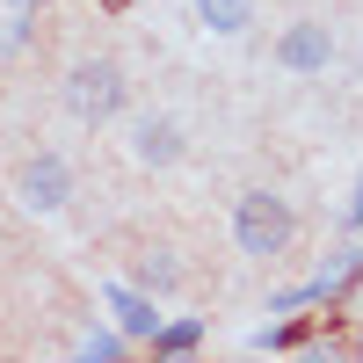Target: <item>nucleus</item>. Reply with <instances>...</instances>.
<instances>
[{
  "instance_id": "f257e3e1",
  "label": "nucleus",
  "mask_w": 363,
  "mask_h": 363,
  "mask_svg": "<svg viewBox=\"0 0 363 363\" xmlns=\"http://www.w3.org/2000/svg\"><path fill=\"white\" fill-rule=\"evenodd\" d=\"M291 233H298V211H291L284 189H247L233 203V247L247 262H277L291 247Z\"/></svg>"
},
{
  "instance_id": "f03ea898",
  "label": "nucleus",
  "mask_w": 363,
  "mask_h": 363,
  "mask_svg": "<svg viewBox=\"0 0 363 363\" xmlns=\"http://www.w3.org/2000/svg\"><path fill=\"white\" fill-rule=\"evenodd\" d=\"M124 95H131V80H124L116 58H80V66L66 73V109H73V124H87V131L116 124V116H124Z\"/></svg>"
},
{
  "instance_id": "7ed1b4c3",
  "label": "nucleus",
  "mask_w": 363,
  "mask_h": 363,
  "mask_svg": "<svg viewBox=\"0 0 363 363\" xmlns=\"http://www.w3.org/2000/svg\"><path fill=\"white\" fill-rule=\"evenodd\" d=\"M15 196H22V211H29V218H58V211L73 203V167H66V153L37 145V153L15 167Z\"/></svg>"
},
{
  "instance_id": "20e7f679",
  "label": "nucleus",
  "mask_w": 363,
  "mask_h": 363,
  "mask_svg": "<svg viewBox=\"0 0 363 363\" xmlns=\"http://www.w3.org/2000/svg\"><path fill=\"white\" fill-rule=\"evenodd\" d=\"M277 66H284L291 80H320L327 66H335V22H327V15H298V22H284Z\"/></svg>"
},
{
  "instance_id": "39448f33",
  "label": "nucleus",
  "mask_w": 363,
  "mask_h": 363,
  "mask_svg": "<svg viewBox=\"0 0 363 363\" xmlns=\"http://www.w3.org/2000/svg\"><path fill=\"white\" fill-rule=\"evenodd\" d=\"M182 153H189V131H182L174 124V116H138V124H131V160L138 167H174Z\"/></svg>"
},
{
  "instance_id": "423d86ee",
  "label": "nucleus",
  "mask_w": 363,
  "mask_h": 363,
  "mask_svg": "<svg viewBox=\"0 0 363 363\" xmlns=\"http://www.w3.org/2000/svg\"><path fill=\"white\" fill-rule=\"evenodd\" d=\"M189 15L203 37H247L255 15H262V0H189Z\"/></svg>"
},
{
  "instance_id": "0eeeda50",
  "label": "nucleus",
  "mask_w": 363,
  "mask_h": 363,
  "mask_svg": "<svg viewBox=\"0 0 363 363\" xmlns=\"http://www.w3.org/2000/svg\"><path fill=\"white\" fill-rule=\"evenodd\" d=\"M109 313H116V335H124V342H153V327H160L153 291H124V284H116L109 291Z\"/></svg>"
},
{
  "instance_id": "6e6552de",
  "label": "nucleus",
  "mask_w": 363,
  "mask_h": 363,
  "mask_svg": "<svg viewBox=\"0 0 363 363\" xmlns=\"http://www.w3.org/2000/svg\"><path fill=\"white\" fill-rule=\"evenodd\" d=\"M174 284H182V262H174L167 247H145V255H138V291H153V298H167Z\"/></svg>"
},
{
  "instance_id": "1a4fd4ad",
  "label": "nucleus",
  "mask_w": 363,
  "mask_h": 363,
  "mask_svg": "<svg viewBox=\"0 0 363 363\" xmlns=\"http://www.w3.org/2000/svg\"><path fill=\"white\" fill-rule=\"evenodd\" d=\"M203 342V320H160L153 327V356H189Z\"/></svg>"
},
{
  "instance_id": "9d476101",
  "label": "nucleus",
  "mask_w": 363,
  "mask_h": 363,
  "mask_svg": "<svg viewBox=\"0 0 363 363\" xmlns=\"http://www.w3.org/2000/svg\"><path fill=\"white\" fill-rule=\"evenodd\" d=\"M356 269H363V255H356V247H342V255H335V262H327L320 277H313V298H335V291H349V284H356Z\"/></svg>"
},
{
  "instance_id": "9b49d317",
  "label": "nucleus",
  "mask_w": 363,
  "mask_h": 363,
  "mask_svg": "<svg viewBox=\"0 0 363 363\" xmlns=\"http://www.w3.org/2000/svg\"><path fill=\"white\" fill-rule=\"evenodd\" d=\"M80 356L87 363H116L124 356V335H116V327H95V335H80Z\"/></svg>"
},
{
  "instance_id": "f8f14e48",
  "label": "nucleus",
  "mask_w": 363,
  "mask_h": 363,
  "mask_svg": "<svg viewBox=\"0 0 363 363\" xmlns=\"http://www.w3.org/2000/svg\"><path fill=\"white\" fill-rule=\"evenodd\" d=\"M29 44V8H8L0 0V51H22Z\"/></svg>"
},
{
  "instance_id": "ddd939ff",
  "label": "nucleus",
  "mask_w": 363,
  "mask_h": 363,
  "mask_svg": "<svg viewBox=\"0 0 363 363\" xmlns=\"http://www.w3.org/2000/svg\"><path fill=\"white\" fill-rule=\"evenodd\" d=\"M342 225L363 233V174H356V189H349V203H342Z\"/></svg>"
},
{
  "instance_id": "4468645a",
  "label": "nucleus",
  "mask_w": 363,
  "mask_h": 363,
  "mask_svg": "<svg viewBox=\"0 0 363 363\" xmlns=\"http://www.w3.org/2000/svg\"><path fill=\"white\" fill-rule=\"evenodd\" d=\"M8 8H37V0H8Z\"/></svg>"
},
{
  "instance_id": "2eb2a0df",
  "label": "nucleus",
  "mask_w": 363,
  "mask_h": 363,
  "mask_svg": "<svg viewBox=\"0 0 363 363\" xmlns=\"http://www.w3.org/2000/svg\"><path fill=\"white\" fill-rule=\"evenodd\" d=\"M356 66H363V51H356Z\"/></svg>"
},
{
  "instance_id": "dca6fc26",
  "label": "nucleus",
  "mask_w": 363,
  "mask_h": 363,
  "mask_svg": "<svg viewBox=\"0 0 363 363\" xmlns=\"http://www.w3.org/2000/svg\"><path fill=\"white\" fill-rule=\"evenodd\" d=\"M356 349H363V342H356Z\"/></svg>"
}]
</instances>
